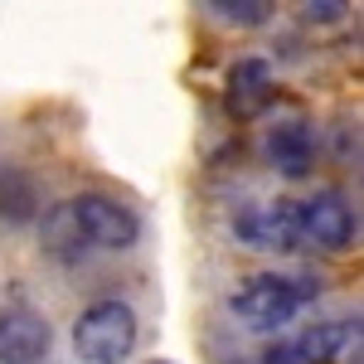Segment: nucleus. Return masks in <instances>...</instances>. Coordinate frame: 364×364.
Instances as JSON below:
<instances>
[{"label": "nucleus", "mask_w": 364, "mask_h": 364, "mask_svg": "<svg viewBox=\"0 0 364 364\" xmlns=\"http://www.w3.org/2000/svg\"><path fill=\"white\" fill-rule=\"evenodd\" d=\"M296 238L321 252H340L355 243V209L340 190H316L311 199H296Z\"/></svg>", "instance_id": "obj_4"}, {"label": "nucleus", "mask_w": 364, "mask_h": 364, "mask_svg": "<svg viewBox=\"0 0 364 364\" xmlns=\"http://www.w3.org/2000/svg\"><path fill=\"white\" fill-rule=\"evenodd\" d=\"M204 10L219 25H238V29H252V25H267L272 20V5H262V0H209Z\"/></svg>", "instance_id": "obj_11"}, {"label": "nucleus", "mask_w": 364, "mask_h": 364, "mask_svg": "<svg viewBox=\"0 0 364 364\" xmlns=\"http://www.w3.org/2000/svg\"><path fill=\"white\" fill-rule=\"evenodd\" d=\"M151 364H170V360H151Z\"/></svg>", "instance_id": "obj_14"}, {"label": "nucleus", "mask_w": 364, "mask_h": 364, "mask_svg": "<svg viewBox=\"0 0 364 364\" xmlns=\"http://www.w3.org/2000/svg\"><path fill=\"white\" fill-rule=\"evenodd\" d=\"M272 63L257 54H243L233 68H228V107L238 117H257L267 102H272Z\"/></svg>", "instance_id": "obj_8"}, {"label": "nucleus", "mask_w": 364, "mask_h": 364, "mask_svg": "<svg viewBox=\"0 0 364 364\" xmlns=\"http://www.w3.org/2000/svg\"><path fill=\"white\" fill-rule=\"evenodd\" d=\"M262 161L287 175V180H306L311 166H316V132H311V122L301 117H287L277 127H267V136H262Z\"/></svg>", "instance_id": "obj_7"}, {"label": "nucleus", "mask_w": 364, "mask_h": 364, "mask_svg": "<svg viewBox=\"0 0 364 364\" xmlns=\"http://www.w3.org/2000/svg\"><path fill=\"white\" fill-rule=\"evenodd\" d=\"M39 214V185L20 166H0V224H29Z\"/></svg>", "instance_id": "obj_10"}, {"label": "nucleus", "mask_w": 364, "mask_h": 364, "mask_svg": "<svg viewBox=\"0 0 364 364\" xmlns=\"http://www.w3.org/2000/svg\"><path fill=\"white\" fill-rule=\"evenodd\" d=\"M316 296V282L306 277H282V272H262V277L243 282L233 291V316L243 331H282L287 321H296V311Z\"/></svg>", "instance_id": "obj_2"}, {"label": "nucleus", "mask_w": 364, "mask_h": 364, "mask_svg": "<svg viewBox=\"0 0 364 364\" xmlns=\"http://www.w3.org/2000/svg\"><path fill=\"white\" fill-rule=\"evenodd\" d=\"M345 10H350L345 0H321V5L311 0V5H301V15H306L311 25H340V20H345Z\"/></svg>", "instance_id": "obj_12"}, {"label": "nucleus", "mask_w": 364, "mask_h": 364, "mask_svg": "<svg viewBox=\"0 0 364 364\" xmlns=\"http://www.w3.org/2000/svg\"><path fill=\"white\" fill-rule=\"evenodd\" d=\"M262 364H301V355H296L291 340H272V345L262 350Z\"/></svg>", "instance_id": "obj_13"}, {"label": "nucleus", "mask_w": 364, "mask_h": 364, "mask_svg": "<svg viewBox=\"0 0 364 364\" xmlns=\"http://www.w3.org/2000/svg\"><path fill=\"white\" fill-rule=\"evenodd\" d=\"M233 233H238V243H248L257 252L301 248V238H296V199H257V204H243L238 219H233Z\"/></svg>", "instance_id": "obj_5"}, {"label": "nucleus", "mask_w": 364, "mask_h": 364, "mask_svg": "<svg viewBox=\"0 0 364 364\" xmlns=\"http://www.w3.org/2000/svg\"><path fill=\"white\" fill-rule=\"evenodd\" d=\"M350 340H360V326H350V321H316L301 336H291V345H296L301 364H336Z\"/></svg>", "instance_id": "obj_9"}, {"label": "nucleus", "mask_w": 364, "mask_h": 364, "mask_svg": "<svg viewBox=\"0 0 364 364\" xmlns=\"http://www.w3.org/2000/svg\"><path fill=\"white\" fill-rule=\"evenodd\" d=\"M136 336H141L136 311L117 296L83 306V316L73 321V350L83 364H122L136 350Z\"/></svg>", "instance_id": "obj_3"}, {"label": "nucleus", "mask_w": 364, "mask_h": 364, "mask_svg": "<svg viewBox=\"0 0 364 364\" xmlns=\"http://www.w3.org/2000/svg\"><path fill=\"white\" fill-rule=\"evenodd\" d=\"M141 238V214L117 195H73L58 199L39 219V243L58 262H83L92 252H127Z\"/></svg>", "instance_id": "obj_1"}, {"label": "nucleus", "mask_w": 364, "mask_h": 364, "mask_svg": "<svg viewBox=\"0 0 364 364\" xmlns=\"http://www.w3.org/2000/svg\"><path fill=\"white\" fill-rule=\"evenodd\" d=\"M54 345V331L44 311L34 306H5L0 311V364H39Z\"/></svg>", "instance_id": "obj_6"}]
</instances>
